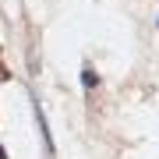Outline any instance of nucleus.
<instances>
[{
    "instance_id": "1",
    "label": "nucleus",
    "mask_w": 159,
    "mask_h": 159,
    "mask_svg": "<svg viewBox=\"0 0 159 159\" xmlns=\"http://www.w3.org/2000/svg\"><path fill=\"white\" fill-rule=\"evenodd\" d=\"M81 85H85V89H96V85H99V78H96V71H92V67L81 71Z\"/></svg>"
}]
</instances>
